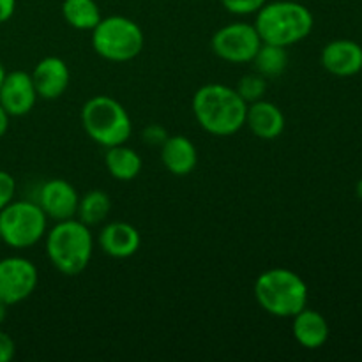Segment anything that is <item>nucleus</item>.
I'll list each match as a JSON object with an SVG mask.
<instances>
[{
	"label": "nucleus",
	"instance_id": "5701e85b",
	"mask_svg": "<svg viewBox=\"0 0 362 362\" xmlns=\"http://www.w3.org/2000/svg\"><path fill=\"white\" fill-rule=\"evenodd\" d=\"M267 0H221V6L235 16H250L257 14Z\"/></svg>",
	"mask_w": 362,
	"mask_h": 362
},
{
	"label": "nucleus",
	"instance_id": "7ed1b4c3",
	"mask_svg": "<svg viewBox=\"0 0 362 362\" xmlns=\"http://www.w3.org/2000/svg\"><path fill=\"white\" fill-rule=\"evenodd\" d=\"M255 28L262 42L288 46L304 41L315 27L313 13L304 4L293 0L265 2L255 14Z\"/></svg>",
	"mask_w": 362,
	"mask_h": 362
},
{
	"label": "nucleus",
	"instance_id": "0eeeda50",
	"mask_svg": "<svg viewBox=\"0 0 362 362\" xmlns=\"http://www.w3.org/2000/svg\"><path fill=\"white\" fill-rule=\"evenodd\" d=\"M48 216L37 202L13 200L0 211V243L13 250H28L45 239Z\"/></svg>",
	"mask_w": 362,
	"mask_h": 362
},
{
	"label": "nucleus",
	"instance_id": "2eb2a0df",
	"mask_svg": "<svg viewBox=\"0 0 362 362\" xmlns=\"http://www.w3.org/2000/svg\"><path fill=\"white\" fill-rule=\"evenodd\" d=\"M246 126L260 140H276L285 131L286 120L278 105L260 99L247 105Z\"/></svg>",
	"mask_w": 362,
	"mask_h": 362
},
{
	"label": "nucleus",
	"instance_id": "20e7f679",
	"mask_svg": "<svg viewBox=\"0 0 362 362\" xmlns=\"http://www.w3.org/2000/svg\"><path fill=\"white\" fill-rule=\"evenodd\" d=\"M308 297L306 281L290 269H267L255 281V299L272 317L292 318L308 306Z\"/></svg>",
	"mask_w": 362,
	"mask_h": 362
},
{
	"label": "nucleus",
	"instance_id": "a878e982",
	"mask_svg": "<svg viewBox=\"0 0 362 362\" xmlns=\"http://www.w3.org/2000/svg\"><path fill=\"white\" fill-rule=\"evenodd\" d=\"M16 356V345L14 339L7 332L0 329V362H9Z\"/></svg>",
	"mask_w": 362,
	"mask_h": 362
},
{
	"label": "nucleus",
	"instance_id": "393cba45",
	"mask_svg": "<svg viewBox=\"0 0 362 362\" xmlns=\"http://www.w3.org/2000/svg\"><path fill=\"white\" fill-rule=\"evenodd\" d=\"M168 136V131L163 126H159V124H151V126H147L141 131V140L148 147H161Z\"/></svg>",
	"mask_w": 362,
	"mask_h": 362
},
{
	"label": "nucleus",
	"instance_id": "f257e3e1",
	"mask_svg": "<svg viewBox=\"0 0 362 362\" xmlns=\"http://www.w3.org/2000/svg\"><path fill=\"white\" fill-rule=\"evenodd\" d=\"M247 103L233 87L207 83L193 95V115L212 136H232L246 126Z\"/></svg>",
	"mask_w": 362,
	"mask_h": 362
},
{
	"label": "nucleus",
	"instance_id": "9d476101",
	"mask_svg": "<svg viewBox=\"0 0 362 362\" xmlns=\"http://www.w3.org/2000/svg\"><path fill=\"white\" fill-rule=\"evenodd\" d=\"M37 98L30 73L27 71L6 73L0 83V105L11 117H23L30 113L37 103Z\"/></svg>",
	"mask_w": 362,
	"mask_h": 362
},
{
	"label": "nucleus",
	"instance_id": "cd10ccee",
	"mask_svg": "<svg viewBox=\"0 0 362 362\" xmlns=\"http://www.w3.org/2000/svg\"><path fill=\"white\" fill-rule=\"evenodd\" d=\"M9 122H11V115L6 112V108L0 105V138H2L4 134L7 133V129H9Z\"/></svg>",
	"mask_w": 362,
	"mask_h": 362
},
{
	"label": "nucleus",
	"instance_id": "dca6fc26",
	"mask_svg": "<svg viewBox=\"0 0 362 362\" xmlns=\"http://www.w3.org/2000/svg\"><path fill=\"white\" fill-rule=\"evenodd\" d=\"M292 334L300 346L317 350L327 343L331 329L324 315L306 306L292 317Z\"/></svg>",
	"mask_w": 362,
	"mask_h": 362
},
{
	"label": "nucleus",
	"instance_id": "b1692460",
	"mask_svg": "<svg viewBox=\"0 0 362 362\" xmlns=\"http://www.w3.org/2000/svg\"><path fill=\"white\" fill-rule=\"evenodd\" d=\"M16 197V180L6 170H0V211Z\"/></svg>",
	"mask_w": 362,
	"mask_h": 362
},
{
	"label": "nucleus",
	"instance_id": "6e6552de",
	"mask_svg": "<svg viewBox=\"0 0 362 362\" xmlns=\"http://www.w3.org/2000/svg\"><path fill=\"white\" fill-rule=\"evenodd\" d=\"M211 46L216 57L225 62L250 64L260 49L262 39L253 23L233 21L216 30L211 39Z\"/></svg>",
	"mask_w": 362,
	"mask_h": 362
},
{
	"label": "nucleus",
	"instance_id": "6ab92c4d",
	"mask_svg": "<svg viewBox=\"0 0 362 362\" xmlns=\"http://www.w3.org/2000/svg\"><path fill=\"white\" fill-rule=\"evenodd\" d=\"M112 211V198L103 189H90L80 197L76 209V219L87 226H98L108 219Z\"/></svg>",
	"mask_w": 362,
	"mask_h": 362
},
{
	"label": "nucleus",
	"instance_id": "4be33fe9",
	"mask_svg": "<svg viewBox=\"0 0 362 362\" xmlns=\"http://www.w3.org/2000/svg\"><path fill=\"white\" fill-rule=\"evenodd\" d=\"M235 90L247 105L255 101H260V99H264L265 92H267V78L258 74L257 71L255 73H247L240 78Z\"/></svg>",
	"mask_w": 362,
	"mask_h": 362
},
{
	"label": "nucleus",
	"instance_id": "7c9ffc66",
	"mask_svg": "<svg viewBox=\"0 0 362 362\" xmlns=\"http://www.w3.org/2000/svg\"><path fill=\"white\" fill-rule=\"evenodd\" d=\"M4 76H6V69H4V66H2V62H0V83H2V80H4Z\"/></svg>",
	"mask_w": 362,
	"mask_h": 362
},
{
	"label": "nucleus",
	"instance_id": "412c9836",
	"mask_svg": "<svg viewBox=\"0 0 362 362\" xmlns=\"http://www.w3.org/2000/svg\"><path fill=\"white\" fill-rule=\"evenodd\" d=\"M251 62L255 64V71L258 74L271 80V78L281 76L286 71V66H288V53H286V48H283V46L262 42L260 49H258L257 55H255V59Z\"/></svg>",
	"mask_w": 362,
	"mask_h": 362
},
{
	"label": "nucleus",
	"instance_id": "423d86ee",
	"mask_svg": "<svg viewBox=\"0 0 362 362\" xmlns=\"http://www.w3.org/2000/svg\"><path fill=\"white\" fill-rule=\"evenodd\" d=\"M144 30L134 20L120 14L101 18L92 28V48L110 62H129L144 49Z\"/></svg>",
	"mask_w": 362,
	"mask_h": 362
},
{
	"label": "nucleus",
	"instance_id": "9b49d317",
	"mask_svg": "<svg viewBox=\"0 0 362 362\" xmlns=\"http://www.w3.org/2000/svg\"><path fill=\"white\" fill-rule=\"evenodd\" d=\"M78 202H80L78 191L74 189L73 184L64 179L46 180L37 194L39 207L53 221L76 218Z\"/></svg>",
	"mask_w": 362,
	"mask_h": 362
},
{
	"label": "nucleus",
	"instance_id": "4468645a",
	"mask_svg": "<svg viewBox=\"0 0 362 362\" xmlns=\"http://www.w3.org/2000/svg\"><path fill=\"white\" fill-rule=\"evenodd\" d=\"M98 244L112 258H131L141 246V235L136 226L126 221L106 223L98 235Z\"/></svg>",
	"mask_w": 362,
	"mask_h": 362
},
{
	"label": "nucleus",
	"instance_id": "bb28decb",
	"mask_svg": "<svg viewBox=\"0 0 362 362\" xmlns=\"http://www.w3.org/2000/svg\"><path fill=\"white\" fill-rule=\"evenodd\" d=\"M16 11V0H0V25L9 21Z\"/></svg>",
	"mask_w": 362,
	"mask_h": 362
},
{
	"label": "nucleus",
	"instance_id": "aec40b11",
	"mask_svg": "<svg viewBox=\"0 0 362 362\" xmlns=\"http://www.w3.org/2000/svg\"><path fill=\"white\" fill-rule=\"evenodd\" d=\"M62 16L69 27L90 32L103 18L95 0H64Z\"/></svg>",
	"mask_w": 362,
	"mask_h": 362
},
{
	"label": "nucleus",
	"instance_id": "ddd939ff",
	"mask_svg": "<svg viewBox=\"0 0 362 362\" xmlns=\"http://www.w3.org/2000/svg\"><path fill=\"white\" fill-rule=\"evenodd\" d=\"M37 95L46 101L59 99L66 94L71 81V73L67 64L60 57H45L35 64L30 73Z\"/></svg>",
	"mask_w": 362,
	"mask_h": 362
},
{
	"label": "nucleus",
	"instance_id": "f8f14e48",
	"mask_svg": "<svg viewBox=\"0 0 362 362\" xmlns=\"http://www.w3.org/2000/svg\"><path fill=\"white\" fill-rule=\"evenodd\" d=\"M320 64L334 76H356L362 71V46L352 39H334L322 49Z\"/></svg>",
	"mask_w": 362,
	"mask_h": 362
},
{
	"label": "nucleus",
	"instance_id": "f3484780",
	"mask_svg": "<svg viewBox=\"0 0 362 362\" xmlns=\"http://www.w3.org/2000/svg\"><path fill=\"white\" fill-rule=\"evenodd\" d=\"M161 161L165 168L172 175L184 177L189 175L198 163V151L197 145L182 134L166 138L165 144L161 145Z\"/></svg>",
	"mask_w": 362,
	"mask_h": 362
},
{
	"label": "nucleus",
	"instance_id": "1a4fd4ad",
	"mask_svg": "<svg viewBox=\"0 0 362 362\" xmlns=\"http://www.w3.org/2000/svg\"><path fill=\"white\" fill-rule=\"evenodd\" d=\"M37 267L28 258L6 257L0 260V303L16 306L37 288Z\"/></svg>",
	"mask_w": 362,
	"mask_h": 362
},
{
	"label": "nucleus",
	"instance_id": "c85d7f7f",
	"mask_svg": "<svg viewBox=\"0 0 362 362\" xmlns=\"http://www.w3.org/2000/svg\"><path fill=\"white\" fill-rule=\"evenodd\" d=\"M7 308H9V306H6V304H4V303H0V325H2L4 322H6Z\"/></svg>",
	"mask_w": 362,
	"mask_h": 362
},
{
	"label": "nucleus",
	"instance_id": "f03ea898",
	"mask_svg": "<svg viewBox=\"0 0 362 362\" xmlns=\"http://www.w3.org/2000/svg\"><path fill=\"white\" fill-rule=\"evenodd\" d=\"M46 257L64 276H78L88 267L94 253V235L90 226L71 218L55 221L45 235Z\"/></svg>",
	"mask_w": 362,
	"mask_h": 362
},
{
	"label": "nucleus",
	"instance_id": "39448f33",
	"mask_svg": "<svg viewBox=\"0 0 362 362\" xmlns=\"http://www.w3.org/2000/svg\"><path fill=\"white\" fill-rule=\"evenodd\" d=\"M80 117L88 138L105 148L126 144L133 133V122L127 110L110 95H94L88 99Z\"/></svg>",
	"mask_w": 362,
	"mask_h": 362
},
{
	"label": "nucleus",
	"instance_id": "c756f323",
	"mask_svg": "<svg viewBox=\"0 0 362 362\" xmlns=\"http://www.w3.org/2000/svg\"><path fill=\"white\" fill-rule=\"evenodd\" d=\"M356 193H357V197H359L362 200V177H361L359 182H357V186H356Z\"/></svg>",
	"mask_w": 362,
	"mask_h": 362
},
{
	"label": "nucleus",
	"instance_id": "a211bd4d",
	"mask_svg": "<svg viewBox=\"0 0 362 362\" xmlns=\"http://www.w3.org/2000/svg\"><path fill=\"white\" fill-rule=\"evenodd\" d=\"M105 165L113 179L129 182V180L136 179L144 163H141V156L134 148L127 147L126 144H120L106 148Z\"/></svg>",
	"mask_w": 362,
	"mask_h": 362
}]
</instances>
